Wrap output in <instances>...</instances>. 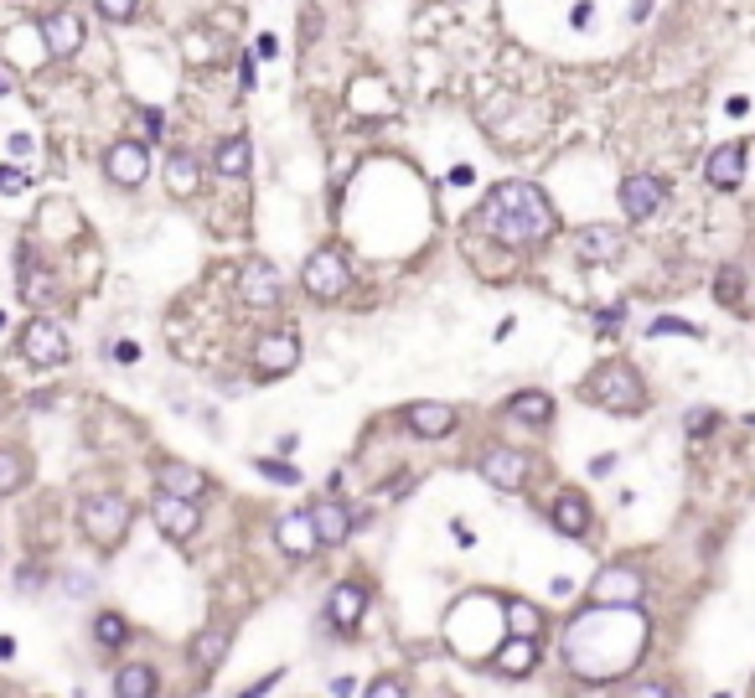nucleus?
<instances>
[{
	"mask_svg": "<svg viewBox=\"0 0 755 698\" xmlns=\"http://www.w3.org/2000/svg\"><path fill=\"white\" fill-rule=\"evenodd\" d=\"M709 430H719V414H715V409H688V435L704 440Z\"/></svg>",
	"mask_w": 755,
	"mask_h": 698,
	"instance_id": "38",
	"label": "nucleus"
},
{
	"mask_svg": "<svg viewBox=\"0 0 755 698\" xmlns=\"http://www.w3.org/2000/svg\"><path fill=\"white\" fill-rule=\"evenodd\" d=\"M575 254L579 264H616L626 254V233L611 228V222H590V228L575 233Z\"/></svg>",
	"mask_w": 755,
	"mask_h": 698,
	"instance_id": "16",
	"label": "nucleus"
},
{
	"mask_svg": "<svg viewBox=\"0 0 755 698\" xmlns=\"http://www.w3.org/2000/svg\"><path fill=\"white\" fill-rule=\"evenodd\" d=\"M228 641H233V631H228V626H207V631H197V637H192V662L213 673V667L228 658Z\"/></svg>",
	"mask_w": 755,
	"mask_h": 698,
	"instance_id": "28",
	"label": "nucleus"
},
{
	"mask_svg": "<svg viewBox=\"0 0 755 698\" xmlns=\"http://www.w3.org/2000/svg\"><path fill=\"white\" fill-rule=\"evenodd\" d=\"M502 616H507V631H513V637H538V626H543L538 605H528V600H507Z\"/></svg>",
	"mask_w": 755,
	"mask_h": 698,
	"instance_id": "30",
	"label": "nucleus"
},
{
	"mask_svg": "<svg viewBox=\"0 0 755 698\" xmlns=\"http://www.w3.org/2000/svg\"><path fill=\"white\" fill-rule=\"evenodd\" d=\"M0 192H26V171H11V166H0Z\"/></svg>",
	"mask_w": 755,
	"mask_h": 698,
	"instance_id": "41",
	"label": "nucleus"
},
{
	"mask_svg": "<svg viewBox=\"0 0 755 698\" xmlns=\"http://www.w3.org/2000/svg\"><path fill=\"white\" fill-rule=\"evenodd\" d=\"M332 694H337V698H352V694H358V683H352V678H332Z\"/></svg>",
	"mask_w": 755,
	"mask_h": 698,
	"instance_id": "51",
	"label": "nucleus"
},
{
	"mask_svg": "<svg viewBox=\"0 0 755 698\" xmlns=\"http://www.w3.org/2000/svg\"><path fill=\"white\" fill-rule=\"evenodd\" d=\"M279 269L275 264H264V260H249L239 269V300L249 305V311H275L279 305Z\"/></svg>",
	"mask_w": 755,
	"mask_h": 698,
	"instance_id": "13",
	"label": "nucleus"
},
{
	"mask_svg": "<svg viewBox=\"0 0 755 698\" xmlns=\"http://www.w3.org/2000/svg\"><path fill=\"white\" fill-rule=\"evenodd\" d=\"M616 471V456H600V460H590V477H611Z\"/></svg>",
	"mask_w": 755,
	"mask_h": 698,
	"instance_id": "48",
	"label": "nucleus"
},
{
	"mask_svg": "<svg viewBox=\"0 0 755 698\" xmlns=\"http://www.w3.org/2000/svg\"><path fill=\"white\" fill-rule=\"evenodd\" d=\"M305 513H311V528H316L321 549H337V543H347V533H352V513H347V507H341L337 497L311 502Z\"/></svg>",
	"mask_w": 755,
	"mask_h": 698,
	"instance_id": "18",
	"label": "nucleus"
},
{
	"mask_svg": "<svg viewBox=\"0 0 755 698\" xmlns=\"http://www.w3.org/2000/svg\"><path fill=\"white\" fill-rule=\"evenodd\" d=\"M0 658H16V641L11 637H0Z\"/></svg>",
	"mask_w": 755,
	"mask_h": 698,
	"instance_id": "54",
	"label": "nucleus"
},
{
	"mask_svg": "<svg viewBox=\"0 0 755 698\" xmlns=\"http://www.w3.org/2000/svg\"><path fill=\"white\" fill-rule=\"evenodd\" d=\"M5 94H11V73L0 68V99H5Z\"/></svg>",
	"mask_w": 755,
	"mask_h": 698,
	"instance_id": "55",
	"label": "nucleus"
},
{
	"mask_svg": "<svg viewBox=\"0 0 755 698\" xmlns=\"http://www.w3.org/2000/svg\"><path fill=\"white\" fill-rule=\"evenodd\" d=\"M647 337H704L694 321H683V316H657L652 326H647Z\"/></svg>",
	"mask_w": 755,
	"mask_h": 698,
	"instance_id": "34",
	"label": "nucleus"
},
{
	"mask_svg": "<svg viewBox=\"0 0 755 698\" xmlns=\"http://www.w3.org/2000/svg\"><path fill=\"white\" fill-rule=\"evenodd\" d=\"M477 228L502 249H528L559 233V207L538 181H498L477 207Z\"/></svg>",
	"mask_w": 755,
	"mask_h": 698,
	"instance_id": "2",
	"label": "nucleus"
},
{
	"mask_svg": "<svg viewBox=\"0 0 755 698\" xmlns=\"http://www.w3.org/2000/svg\"><path fill=\"white\" fill-rule=\"evenodd\" d=\"M451 533H456L460 549H471V543H477V539H471V528H466V522H451Z\"/></svg>",
	"mask_w": 755,
	"mask_h": 698,
	"instance_id": "52",
	"label": "nucleus"
},
{
	"mask_svg": "<svg viewBox=\"0 0 755 698\" xmlns=\"http://www.w3.org/2000/svg\"><path fill=\"white\" fill-rule=\"evenodd\" d=\"M0 326H5V311H0Z\"/></svg>",
	"mask_w": 755,
	"mask_h": 698,
	"instance_id": "56",
	"label": "nucleus"
},
{
	"mask_svg": "<svg viewBox=\"0 0 755 698\" xmlns=\"http://www.w3.org/2000/svg\"><path fill=\"white\" fill-rule=\"evenodd\" d=\"M254 471L264 481H279V486H300V471H296V466H285V460H264V456H259Z\"/></svg>",
	"mask_w": 755,
	"mask_h": 698,
	"instance_id": "35",
	"label": "nucleus"
},
{
	"mask_svg": "<svg viewBox=\"0 0 755 698\" xmlns=\"http://www.w3.org/2000/svg\"><path fill=\"white\" fill-rule=\"evenodd\" d=\"M160 171H166V192H171V197H197V192H202V166H197V156L171 151Z\"/></svg>",
	"mask_w": 755,
	"mask_h": 698,
	"instance_id": "23",
	"label": "nucleus"
},
{
	"mask_svg": "<svg viewBox=\"0 0 755 698\" xmlns=\"http://www.w3.org/2000/svg\"><path fill=\"white\" fill-rule=\"evenodd\" d=\"M115 358H120V362H135L140 347H135V341H115Z\"/></svg>",
	"mask_w": 755,
	"mask_h": 698,
	"instance_id": "50",
	"label": "nucleus"
},
{
	"mask_svg": "<svg viewBox=\"0 0 755 698\" xmlns=\"http://www.w3.org/2000/svg\"><path fill=\"white\" fill-rule=\"evenodd\" d=\"M239 88H259V73H254V58L239 62Z\"/></svg>",
	"mask_w": 755,
	"mask_h": 698,
	"instance_id": "46",
	"label": "nucleus"
},
{
	"mask_svg": "<svg viewBox=\"0 0 755 698\" xmlns=\"http://www.w3.org/2000/svg\"><path fill=\"white\" fill-rule=\"evenodd\" d=\"M104 177L115 181V186H145V177H151V151L140 140H115L104 151Z\"/></svg>",
	"mask_w": 755,
	"mask_h": 698,
	"instance_id": "12",
	"label": "nucleus"
},
{
	"mask_svg": "<svg viewBox=\"0 0 755 698\" xmlns=\"http://www.w3.org/2000/svg\"><path fill=\"white\" fill-rule=\"evenodd\" d=\"M362 611H368V590H362L358 579L337 585V590H332V600H326V621H332L337 631H358Z\"/></svg>",
	"mask_w": 755,
	"mask_h": 698,
	"instance_id": "20",
	"label": "nucleus"
},
{
	"mask_svg": "<svg viewBox=\"0 0 755 698\" xmlns=\"http://www.w3.org/2000/svg\"><path fill=\"white\" fill-rule=\"evenodd\" d=\"M507 414L517 419V424H549V419H554V399H549V394H543V388H523V394H513V399H507Z\"/></svg>",
	"mask_w": 755,
	"mask_h": 698,
	"instance_id": "27",
	"label": "nucleus"
},
{
	"mask_svg": "<svg viewBox=\"0 0 755 698\" xmlns=\"http://www.w3.org/2000/svg\"><path fill=\"white\" fill-rule=\"evenodd\" d=\"M94 11H99L104 21H115V26H124V21L140 16V0H94Z\"/></svg>",
	"mask_w": 755,
	"mask_h": 698,
	"instance_id": "36",
	"label": "nucleus"
},
{
	"mask_svg": "<svg viewBox=\"0 0 755 698\" xmlns=\"http://www.w3.org/2000/svg\"><path fill=\"white\" fill-rule=\"evenodd\" d=\"M156 486L171 492V497H187V502L207 497V477H202L197 466H187V460H156Z\"/></svg>",
	"mask_w": 755,
	"mask_h": 698,
	"instance_id": "19",
	"label": "nucleus"
},
{
	"mask_svg": "<svg viewBox=\"0 0 755 698\" xmlns=\"http://www.w3.org/2000/svg\"><path fill=\"white\" fill-rule=\"evenodd\" d=\"M21 358L37 362V368H58V362H68V332H62L58 321L32 316L26 326H21Z\"/></svg>",
	"mask_w": 755,
	"mask_h": 698,
	"instance_id": "8",
	"label": "nucleus"
},
{
	"mask_svg": "<svg viewBox=\"0 0 755 698\" xmlns=\"http://www.w3.org/2000/svg\"><path fill=\"white\" fill-rule=\"evenodd\" d=\"M715 296L724 300V305H740V296H745V275H740L735 264H724L715 275Z\"/></svg>",
	"mask_w": 755,
	"mask_h": 698,
	"instance_id": "33",
	"label": "nucleus"
},
{
	"mask_svg": "<svg viewBox=\"0 0 755 698\" xmlns=\"http://www.w3.org/2000/svg\"><path fill=\"white\" fill-rule=\"evenodd\" d=\"M94 641H99V647H124V641H130V621H124L120 611H99V616H94Z\"/></svg>",
	"mask_w": 755,
	"mask_h": 698,
	"instance_id": "31",
	"label": "nucleus"
},
{
	"mask_svg": "<svg viewBox=\"0 0 755 698\" xmlns=\"http://www.w3.org/2000/svg\"><path fill=\"white\" fill-rule=\"evenodd\" d=\"M590 21H596V5H590V0H579L575 11H570V26H579V32H585Z\"/></svg>",
	"mask_w": 755,
	"mask_h": 698,
	"instance_id": "44",
	"label": "nucleus"
},
{
	"mask_svg": "<svg viewBox=\"0 0 755 698\" xmlns=\"http://www.w3.org/2000/svg\"><path fill=\"white\" fill-rule=\"evenodd\" d=\"M621 321H626V305H606V311H596V332L600 337H616Z\"/></svg>",
	"mask_w": 755,
	"mask_h": 698,
	"instance_id": "39",
	"label": "nucleus"
},
{
	"mask_svg": "<svg viewBox=\"0 0 755 698\" xmlns=\"http://www.w3.org/2000/svg\"><path fill=\"white\" fill-rule=\"evenodd\" d=\"M549 522H554L564 539H585L590 533V502L579 497V492H559L554 507H549Z\"/></svg>",
	"mask_w": 755,
	"mask_h": 698,
	"instance_id": "22",
	"label": "nucleus"
},
{
	"mask_svg": "<svg viewBox=\"0 0 755 698\" xmlns=\"http://www.w3.org/2000/svg\"><path fill=\"white\" fill-rule=\"evenodd\" d=\"M642 595H647V579L636 575L632 564H606L590 579V600L596 605H642Z\"/></svg>",
	"mask_w": 755,
	"mask_h": 698,
	"instance_id": "10",
	"label": "nucleus"
},
{
	"mask_svg": "<svg viewBox=\"0 0 755 698\" xmlns=\"http://www.w3.org/2000/svg\"><path fill=\"white\" fill-rule=\"evenodd\" d=\"M647 16H652V0H632V5H626V21H632V26H642Z\"/></svg>",
	"mask_w": 755,
	"mask_h": 698,
	"instance_id": "45",
	"label": "nucleus"
},
{
	"mask_svg": "<svg viewBox=\"0 0 755 698\" xmlns=\"http://www.w3.org/2000/svg\"><path fill=\"white\" fill-rule=\"evenodd\" d=\"M745 156H751L745 140H724V145H715L709 160H704V181H709L715 192H735L740 181H745Z\"/></svg>",
	"mask_w": 755,
	"mask_h": 698,
	"instance_id": "15",
	"label": "nucleus"
},
{
	"mask_svg": "<svg viewBox=\"0 0 755 698\" xmlns=\"http://www.w3.org/2000/svg\"><path fill=\"white\" fill-rule=\"evenodd\" d=\"M115 698H156V667H151V662H130V667H120Z\"/></svg>",
	"mask_w": 755,
	"mask_h": 698,
	"instance_id": "29",
	"label": "nucleus"
},
{
	"mask_svg": "<svg viewBox=\"0 0 755 698\" xmlns=\"http://www.w3.org/2000/svg\"><path fill=\"white\" fill-rule=\"evenodd\" d=\"M249 166H254V145H249V135L218 140V151H213V171H218V177H249Z\"/></svg>",
	"mask_w": 755,
	"mask_h": 698,
	"instance_id": "25",
	"label": "nucleus"
},
{
	"mask_svg": "<svg viewBox=\"0 0 755 698\" xmlns=\"http://www.w3.org/2000/svg\"><path fill=\"white\" fill-rule=\"evenodd\" d=\"M632 698H673V694H668V688H662V683H642V688H636Z\"/></svg>",
	"mask_w": 755,
	"mask_h": 698,
	"instance_id": "49",
	"label": "nucleus"
},
{
	"mask_svg": "<svg viewBox=\"0 0 755 698\" xmlns=\"http://www.w3.org/2000/svg\"><path fill=\"white\" fill-rule=\"evenodd\" d=\"M26 481V456L21 450H0V497H11Z\"/></svg>",
	"mask_w": 755,
	"mask_h": 698,
	"instance_id": "32",
	"label": "nucleus"
},
{
	"mask_svg": "<svg viewBox=\"0 0 755 698\" xmlns=\"http://www.w3.org/2000/svg\"><path fill=\"white\" fill-rule=\"evenodd\" d=\"M300 368V337L296 326H275V332H259L254 341V373L259 378H290Z\"/></svg>",
	"mask_w": 755,
	"mask_h": 698,
	"instance_id": "6",
	"label": "nucleus"
},
{
	"mask_svg": "<svg viewBox=\"0 0 755 698\" xmlns=\"http://www.w3.org/2000/svg\"><path fill=\"white\" fill-rule=\"evenodd\" d=\"M140 124H145V140H166V115L160 109H140Z\"/></svg>",
	"mask_w": 755,
	"mask_h": 698,
	"instance_id": "40",
	"label": "nucleus"
},
{
	"mask_svg": "<svg viewBox=\"0 0 755 698\" xmlns=\"http://www.w3.org/2000/svg\"><path fill=\"white\" fill-rule=\"evenodd\" d=\"M296 32H300V52H305V47H311V41L321 37V11H316V5H305V11H300Z\"/></svg>",
	"mask_w": 755,
	"mask_h": 698,
	"instance_id": "37",
	"label": "nucleus"
},
{
	"mask_svg": "<svg viewBox=\"0 0 755 698\" xmlns=\"http://www.w3.org/2000/svg\"><path fill=\"white\" fill-rule=\"evenodd\" d=\"M275 539H279V549H285L290 558H311L321 549L316 528H311V513H285L279 528H275Z\"/></svg>",
	"mask_w": 755,
	"mask_h": 698,
	"instance_id": "21",
	"label": "nucleus"
},
{
	"mask_svg": "<svg viewBox=\"0 0 755 698\" xmlns=\"http://www.w3.org/2000/svg\"><path fill=\"white\" fill-rule=\"evenodd\" d=\"M21 296L32 305H52L58 300V275L47 264H32V254H21Z\"/></svg>",
	"mask_w": 755,
	"mask_h": 698,
	"instance_id": "26",
	"label": "nucleus"
},
{
	"mask_svg": "<svg viewBox=\"0 0 755 698\" xmlns=\"http://www.w3.org/2000/svg\"><path fill=\"white\" fill-rule=\"evenodd\" d=\"M492 662H498V673H507V678H528L538 667V641L534 637H507Z\"/></svg>",
	"mask_w": 755,
	"mask_h": 698,
	"instance_id": "24",
	"label": "nucleus"
},
{
	"mask_svg": "<svg viewBox=\"0 0 755 698\" xmlns=\"http://www.w3.org/2000/svg\"><path fill=\"white\" fill-rule=\"evenodd\" d=\"M724 109H730V115H735V120H740V115H745V109H751V99H745V94H735V99L724 104Z\"/></svg>",
	"mask_w": 755,
	"mask_h": 698,
	"instance_id": "53",
	"label": "nucleus"
},
{
	"mask_svg": "<svg viewBox=\"0 0 755 698\" xmlns=\"http://www.w3.org/2000/svg\"><path fill=\"white\" fill-rule=\"evenodd\" d=\"M130 502L120 497V492H94V497H83L79 507V522L83 533L99 543V549H115V543H124V533H130Z\"/></svg>",
	"mask_w": 755,
	"mask_h": 698,
	"instance_id": "5",
	"label": "nucleus"
},
{
	"mask_svg": "<svg viewBox=\"0 0 755 698\" xmlns=\"http://www.w3.org/2000/svg\"><path fill=\"white\" fill-rule=\"evenodd\" d=\"M151 518H156V528L171 543H187L202 528V507H197V502H187V497H171V492H156V502H151Z\"/></svg>",
	"mask_w": 755,
	"mask_h": 698,
	"instance_id": "11",
	"label": "nucleus"
},
{
	"mask_svg": "<svg viewBox=\"0 0 755 698\" xmlns=\"http://www.w3.org/2000/svg\"><path fill=\"white\" fill-rule=\"evenodd\" d=\"M460 424V414L451 404H409L404 409V430H415L419 440H445Z\"/></svg>",
	"mask_w": 755,
	"mask_h": 698,
	"instance_id": "17",
	"label": "nucleus"
},
{
	"mask_svg": "<svg viewBox=\"0 0 755 698\" xmlns=\"http://www.w3.org/2000/svg\"><path fill=\"white\" fill-rule=\"evenodd\" d=\"M279 678H285V673H279V667H275V673H269V678H264V683H254V688H243L239 698H259V694H264V688H275Z\"/></svg>",
	"mask_w": 755,
	"mask_h": 698,
	"instance_id": "47",
	"label": "nucleus"
},
{
	"mask_svg": "<svg viewBox=\"0 0 755 698\" xmlns=\"http://www.w3.org/2000/svg\"><path fill=\"white\" fill-rule=\"evenodd\" d=\"M37 32L41 41H47V58H79V47H83V16L73 11V5H52V11H41L37 21Z\"/></svg>",
	"mask_w": 755,
	"mask_h": 698,
	"instance_id": "9",
	"label": "nucleus"
},
{
	"mask_svg": "<svg viewBox=\"0 0 755 698\" xmlns=\"http://www.w3.org/2000/svg\"><path fill=\"white\" fill-rule=\"evenodd\" d=\"M368 698H409V694H404V688H398L394 678H378L373 688H368Z\"/></svg>",
	"mask_w": 755,
	"mask_h": 698,
	"instance_id": "43",
	"label": "nucleus"
},
{
	"mask_svg": "<svg viewBox=\"0 0 755 698\" xmlns=\"http://www.w3.org/2000/svg\"><path fill=\"white\" fill-rule=\"evenodd\" d=\"M715 698H730V694H715Z\"/></svg>",
	"mask_w": 755,
	"mask_h": 698,
	"instance_id": "57",
	"label": "nucleus"
},
{
	"mask_svg": "<svg viewBox=\"0 0 755 698\" xmlns=\"http://www.w3.org/2000/svg\"><path fill=\"white\" fill-rule=\"evenodd\" d=\"M579 399L606 409V414H616V419H632L647 409V383H642V373L626 368V362H600L596 373L579 383Z\"/></svg>",
	"mask_w": 755,
	"mask_h": 698,
	"instance_id": "3",
	"label": "nucleus"
},
{
	"mask_svg": "<svg viewBox=\"0 0 755 698\" xmlns=\"http://www.w3.org/2000/svg\"><path fill=\"white\" fill-rule=\"evenodd\" d=\"M668 197H673V186H668V177H657V171H632V177L621 181V213L632 222L657 218L668 207Z\"/></svg>",
	"mask_w": 755,
	"mask_h": 698,
	"instance_id": "7",
	"label": "nucleus"
},
{
	"mask_svg": "<svg viewBox=\"0 0 755 698\" xmlns=\"http://www.w3.org/2000/svg\"><path fill=\"white\" fill-rule=\"evenodd\" d=\"M477 471L492 481L498 492H517V486L528 481V456H523V450H507V445H487L477 456Z\"/></svg>",
	"mask_w": 755,
	"mask_h": 698,
	"instance_id": "14",
	"label": "nucleus"
},
{
	"mask_svg": "<svg viewBox=\"0 0 755 698\" xmlns=\"http://www.w3.org/2000/svg\"><path fill=\"white\" fill-rule=\"evenodd\" d=\"M254 58L275 62V58H279V37H269V32H259V37H254Z\"/></svg>",
	"mask_w": 755,
	"mask_h": 698,
	"instance_id": "42",
	"label": "nucleus"
},
{
	"mask_svg": "<svg viewBox=\"0 0 755 698\" xmlns=\"http://www.w3.org/2000/svg\"><path fill=\"white\" fill-rule=\"evenodd\" d=\"M300 285H305L311 300L332 305V300H341L352 290V264H347V254H341L337 243H326V249H316L311 260L300 264Z\"/></svg>",
	"mask_w": 755,
	"mask_h": 698,
	"instance_id": "4",
	"label": "nucleus"
},
{
	"mask_svg": "<svg viewBox=\"0 0 755 698\" xmlns=\"http://www.w3.org/2000/svg\"><path fill=\"white\" fill-rule=\"evenodd\" d=\"M652 641V621L642 605H596L564 626V662L585 683H616L636 667Z\"/></svg>",
	"mask_w": 755,
	"mask_h": 698,
	"instance_id": "1",
	"label": "nucleus"
}]
</instances>
